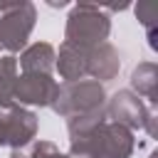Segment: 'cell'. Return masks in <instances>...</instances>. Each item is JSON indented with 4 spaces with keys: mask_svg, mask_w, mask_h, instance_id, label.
<instances>
[{
    "mask_svg": "<svg viewBox=\"0 0 158 158\" xmlns=\"http://www.w3.org/2000/svg\"><path fill=\"white\" fill-rule=\"evenodd\" d=\"M57 94V81L52 74H20L15 81V104L17 106H52Z\"/></svg>",
    "mask_w": 158,
    "mask_h": 158,
    "instance_id": "obj_6",
    "label": "cell"
},
{
    "mask_svg": "<svg viewBox=\"0 0 158 158\" xmlns=\"http://www.w3.org/2000/svg\"><path fill=\"white\" fill-rule=\"evenodd\" d=\"M2 126H5V146H10L12 151H22L27 148L35 136H37V114L25 109V106H12L2 114Z\"/></svg>",
    "mask_w": 158,
    "mask_h": 158,
    "instance_id": "obj_7",
    "label": "cell"
},
{
    "mask_svg": "<svg viewBox=\"0 0 158 158\" xmlns=\"http://www.w3.org/2000/svg\"><path fill=\"white\" fill-rule=\"evenodd\" d=\"M5 146V126H2V114H0V148Z\"/></svg>",
    "mask_w": 158,
    "mask_h": 158,
    "instance_id": "obj_16",
    "label": "cell"
},
{
    "mask_svg": "<svg viewBox=\"0 0 158 158\" xmlns=\"http://www.w3.org/2000/svg\"><path fill=\"white\" fill-rule=\"evenodd\" d=\"M118 69H121V54L111 42H101V44L89 49V54H86V77L104 84V81L116 79Z\"/></svg>",
    "mask_w": 158,
    "mask_h": 158,
    "instance_id": "obj_8",
    "label": "cell"
},
{
    "mask_svg": "<svg viewBox=\"0 0 158 158\" xmlns=\"http://www.w3.org/2000/svg\"><path fill=\"white\" fill-rule=\"evenodd\" d=\"M109 35H111V17H109V12L101 10V5H91V2L72 5L69 15H67V27H64L67 44L91 49V47L106 42Z\"/></svg>",
    "mask_w": 158,
    "mask_h": 158,
    "instance_id": "obj_2",
    "label": "cell"
},
{
    "mask_svg": "<svg viewBox=\"0 0 158 158\" xmlns=\"http://www.w3.org/2000/svg\"><path fill=\"white\" fill-rule=\"evenodd\" d=\"M136 17H138V22L146 27V35H148V44H151V49H158V42H156L158 5H156V2H138V5H136Z\"/></svg>",
    "mask_w": 158,
    "mask_h": 158,
    "instance_id": "obj_15",
    "label": "cell"
},
{
    "mask_svg": "<svg viewBox=\"0 0 158 158\" xmlns=\"http://www.w3.org/2000/svg\"><path fill=\"white\" fill-rule=\"evenodd\" d=\"M37 22V7L27 0L0 5V49L15 57L27 47V40Z\"/></svg>",
    "mask_w": 158,
    "mask_h": 158,
    "instance_id": "obj_4",
    "label": "cell"
},
{
    "mask_svg": "<svg viewBox=\"0 0 158 158\" xmlns=\"http://www.w3.org/2000/svg\"><path fill=\"white\" fill-rule=\"evenodd\" d=\"M106 116L114 123L128 128L131 133L143 128L148 136H156V114H153V109H148L143 104V99H138L131 89H121L111 99H106Z\"/></svg>",
    "mask_w": 158,
    "mask_h": 158,
    "instance_id": "obj_5",
    "label": "cell"
},
{
    "mask_svg": "<svg viewBox=\"0 0 158 158\" xmlns=\"http://www.w3.org/2000/svg\"><path fill=\"white\" fill-rule=\"evenodd\" d=\"M17 59L5 54L0 57V109H12L15 104V81H17Z\"/></svg>",
    "mask_w": 158,
    "mask_h": 158,
    "instance_id": "obj_12",
    "label": "cell"
},
{
    "mask_svg": "<svg viewBox=\"0 0 158 158\" xmlns=\"http://www.w3.org/2000/svg\"><path fill=\"white\" fill-rule=\"evenodd\" d=\"M54 54L57 49L49 42H32L20 52L17 67L22 69V74H52Z\"/></svg>",
    "mask_w": 158,
    "mask_h": 158,
    "instance_id": "obj_9",
    "label": "cell"
},
{
    "mask_svg": "<svg viewBox=\"0 0 158 158\" xmlns=\"http://www.w3.org/2000/svg\"><path fill=\"white\" fill-rule=\"evenodd\" d=\"M156 84H158V67H156V62H141L138 67H133V72H131V91L138 99L143 96L151 104H156L158 101Z\"/></svg>",
    "mask_w": 158,
    "mask_h": 158,
    "instance_id": "obj_11",
    "label": "cell"
},
{
    "mask_svg": "<svg viewBox=\"0 0 158 158\" xmlns=\"http://www.w3.org/2000/svg\"><path fill=\"white\" fill-rule=\"evenodd\" d=\"M86 54H89V49L62 42L59 52L54 54V69L59 72V77L64 81H79L86 77Z\"/></svg>",
    "mask_w": 158,
    "mask_h": 158,
    "instance_id": "obj_10",
    "label": "cell"
},
{
    "mask_svg": "<svg viewBox=\"0 0 158 158\" xmlns=\"http://www.w3.org/2000/svg\"><path fill=\"white\" fill-rule=\"evenodd\" d=\"M136 138L128 128L104 121L91 133L69 141V158H131Z\"/></svg>",
    "mask_w": 158,
    "mask_h": 158,
    "instance_id": "obj_1",
    "label": "cell"
},
{
    "mask_svg": "<svg viewBox=\"0 0 158 158\" xmlns=\"http://www.w3.org/2000/svg\"><path fill=\"white\" fill-rule=\"evenodd\" d=\"M10 158H69V156L62 153L52 141H32L27 148L12 151Z\"/></svg>",
    "mask_w": 158,
    "mask_h": 158,
    "instance_id": "obj_14",
    "label": "cell"
},
{
    "mask_svg": "<svg viewBox=\"0 0 158 158\" xmlns=\"http://www.w3.org/2000/svg\"><path fill=\"white\" fill-rule=\"evenodd\" d=\"M106 104L104 84L94 79H79V81H64L57 84V94L52 99V111L62 118H72L94 109H101Z\"/></svg>",
    "mask_w": 158,
    "mask_h": 158,
    "instance_id": "obj_3",
    "label": "cell"
},
{
    "mask_svg": "<svg viewBox=\"0 0 158 158\" xmlns=\"http://www.w3.org/2000/svg\"><path fill=\"white\" fill-rule=\"evenodd\" d=\"M104 121H109V116H106V104H104L101 109H94V111H86V114H79V116L67 118V133H69V141L91 133V131H94L96 126H101Z\"/></svg>",
    "mask_w": 158,
    "mask_h": 158,
    "instance_id": "obj_13",
    "label": "cell"
}]
</instances>
